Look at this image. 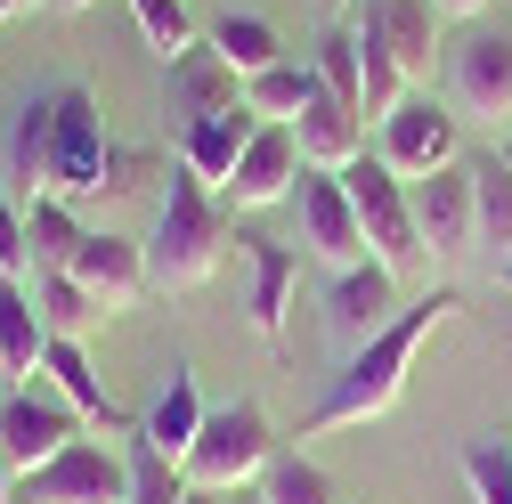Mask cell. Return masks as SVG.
Segmentation results:
<instances>
[{
    "label": "cell",
    "mask_w": 512,
    "mask_h": 504,
    "mask_svg": "<svg viewBox=\"0 0 512 504\" xmlns=\"http://www.w3.org/2000/svg\"><path fill=\"white\" fill-rule=\"evenodd\" d=\"M147 171V155L106 139V114L90 98V82H57L41 98H25L17 131H9V196L17 204H90V196H131Z\"/></svg>",
    "instance_id": "6da1fadb"
},
{
    "label": "cell",
    "mask_w": 512,
    "mask_h": 504,
    "mask_svg": "<svg viewBox=\"0 0 512 504\" xmlns=\"http://www.w3.org/2000/svg\"><path fill=\"white\" fill-rule=\"evenodd\" d=\"M456 293H423L415 309H399V318L391 326H382L374 342H358L350 358H342V374H334V383H326V399H317L309 407V439H326V431H358V423H374V415H391L399 407V391H407V374H415V350L447 326V318H456Z\"/></svg>",
    "instance_id": "7a4b0ae2"
},
{
    "label": "cell",
    "mask_w": 512,
    "mask_h": 504,
    "mask_svg": "<svg viewBox=\"0 0 512 504\" xmlns=\"http://www.w3.org/2000/svg\"><path fill=\"white\" fill-rule=\"evenodd\" d=\"M228 244H236V236H228V204L171 155V187H163L155 236H147V285H155V293H196V285L228 261Z\"/></svg>",
    "instance_id": "3957f363"
},
{
    "label": "cell",
    "mask_w": 512,
    "mask_h": 504,
    "mask_svg": "<svg viewBox=\"0 0 512 504\" xmlns=\"http://www.w3.org/2000/svg\"><path fill=\"white\" fill-rule=\"evenodd\" d=\"M439 98L456 106V122H480L488 139L512 131V25L472 17L456 41L439 49Z\"/></svg>",
    "instance_id": "277c9868"
},
{
    "label": "cell",
    "mask_w": 512,
    "mask_h": 504,
    "mask_svg": "<svg viewBox=\"0 0 512 504\" xmlns=\"http://www.w3.org/2000/svg\"><path fill=\"white\" fill-rule=\"evenodd\" d=\"M269 456H277V431H269V415L252 407V399H236V407H212L204 415V431H196V448H187V488H212V496H236V488H252L269 472Z\"/></svg>",
    "instance_id": "5b68a950"
},
{
    "label": "cell",
    "mask_w": 512,
    "mask_h": 504,
    "mask_svg": "<svg viewBox=\"0 0 512 504\" xmlns=\"http://www.w3.org/2000/svg\"><path fill=\"white\" fill-rule=\"evenodd\" d=\"M342 187H350V212H358V228H366V261H374V269H391V277L423 269V236H415L407 179L382 163V155H358V163L342 171Z\"/></svg>",
    "instance_id": "8992f818"
},
{
    "label": "cell",
    "mask_w": 512,
    "mask_h": 504,
    "mask_svg": "<svg viewBox=\"0 0 512 504\" xmlns=\"http://www.w3.org/2000/svg\"><path fill=\"white\" fill-rule=\"evenodd\" d=\"M382 131V163H391L399 179H431V171H447V163H464V122H456V106L447 98H423V90H407L391 114L374 122Z\"/></svg>",
    "instance_id": "52a82bcc"
},
{
    "label": "cell",
    "mask_w": 512,
    "mask_h": 504,
    "mask_svg": "<svg viewBox=\"0 0 512 504\" xmlns=\"http://www.w3.org/2000/svg\"><path fill=\"white\" fill-rule=\"evenodd\" d=\"M17 504H131V456L106 439H74L41 472H17Z\"/></svg>",
    "instance_id": "ba28073f"
},
{
    "label": "cell",
    "mask_w": 512,
    "mask_h": 504,
    "mask_svg": "<svg viewBox=\"0 0 512 504\" xmlns=\"http://www.w3.org/2000/svg\"><path fill=\"white\" fill-rule=\"evenodd\" d=\"M407 204H415L423 261H464V252H480V196H472V163H447V171H431V179H407Z\"/></svg>",
    "instance_id": "9c48e42d"
},
{
    "label": "cell",
    "mask_w": 512,
    "mask_h": 504,
    "mask_svg": "<svg viewBox=\"0 0 512 504\" xmlns=\"http://www.w3.org/2000/svg\"><path fill=\"white\" fill-rule=\"evenodd\" d=\"M74 439H82V415L49 383H25V391L0 399V464L9 472H41L49 456H66Z\"/></svg>",
    "instance_id": "30bf717a"
},
{
    "label": "cell",
    "mask_w": 512,
    "mask_h": 504,
    "mask_svg": "<svg viewBox=\"0 0 512 504\" xmlns=\"http://www.w3.org/2000/svg\"><path fill=\"white\" fill-rule=\"evenodd\" d=\"M293 212H301V252H309V261H326V269H358L366 261V228L350 212L342 171H301Z\"/></svg>",
    "instance_id": "8fae6325"
},
{
    "label": "cell",
    "mask_w": 512,
    "mask_h": 504,
    "mask_svg": "<svg viewBox=\"0 0 512 504\" xmlns=\"http://www.w3.org/2000/svg\"><path fill=\"white\" fill-rule=\"evenodd\" d=\"M301 139H293V122H261V139L244 147V163L228 171L220 187V204L228 212H269V204H293V187H301Z\"/></svg>",
    "instance_id": "7c38bea8"
},
{
    "label": "cell",
    "mask_w": 512,
    "mask_h": 504,
    "mask_svg": "<svg viewBox=\"0 0 512 504\" xmlns=\"http://www.w3.org/2000/svg\"><path fill=\"white\" fill-rule=\"evenodd\" d=\"M342 25L374 33L382 49L399 57V74H407V82H423V74L439 66V49H447V41H439V25H447V17L431 9V0H358Z\"/></svg>",
    "instance_id": "4fadbf2b"
},
{
    "label": "cell",
    "mask_w": 512,
    "mask_h": 504,
    "mask_svg": "<svg viewBox=\"0 0 512 504\" xmlns=\"http://www.w3.org/2000/svg\"><path fill=\"white\" fill-rule=\"evenodd\" d=\"M74 277H82V293L106 309V318H122V309L147 293V244L114 236V228H90L82 252H74Z\"/></svg>",
    "instance_id": "5bb4252c"
},
{
    "label": "cell",
    "mask_w": 512,
    "mask_h": 504,
    "mask_svg": "<svg viewBox=\"0 0 512 504\" xmlns=\"http://www.w3.org/2000/svg\"><path fill=\"white\" fill-rule=\"evenodd\" d=\"M391 318H399V277H391V269H374V261L334 269V285H326V326H334L350 350L374 342Z\"/></svg>",
    "instance_id": "9a60e30c"
},
{
    "label": "cell",
    "mask_w": 512,
    "mask_h": 504,
    "mask_svg": "<svg viewBox=\"0 0 512 504\" xmlns=\"http://www.w3.org/2000/svg\"><path fill=\"white\" fill-rule=\"evenodd\" d=\"M293 139H301V163H309V171H350V163L366 155V114L342 106L326 82H317L309 106L293 114Z\"/></svg>",
    "instance_id": "2e32d148"
},
{
    "label": "cell",
    "mask_w": 512,
    "mask_h": 504,
    "mask_svg": "<svg viewBox=\"0 0 512 504\" xmlns=\"http://www.w3.org/2000/svg\"><path fill=\"white\" fill-rule=\"evenodd\" d=\"M228 106H244V74L228 66V57L204 41V49H187L179 66H171V98H163V114L179 122H204V114H228Z\"/></svg>",
    "instance_id": "e0dca14e"
},
{
    "label": "cell",
    "mask_w": 512,
    "mask_h": 504,
    "mask_svg": "<svg viewBox=\"0 0 512 504\" xmlns=\"http://www.w3.org/2000/svg\"><path fill=\"white\" fill-rule=\"evenodd\" d=\"M252 139H261V114H252V106H228V114H204V122H187V131H179V163L220 196Z\"/></svg>",
    "instance_id": "ac0fdd59"
},
{
    "label": "cell",
    "mask_w": 512,
    "mask_h": 504,
    "mask_svg": "<svg viewBox=\"0 0 512 504\" xmlns=\"http://www.w3.org/2000/svg\"><path fill=\"white\" fill-rule=\"evenodd\" d=\"M244 261H252V334L277 342L285 318H293V285H301V252L293 244H269V236H236Z\"/></svg>",
    "instance_id": "d6986e66"
},
{
    "label": "cell",
    "mask_w": 512,
    "mask_h": 504,
    "mask_svg": "<svg viewBox=\"0 0 512 504\" xmlns=\"http://www.w3.org/2000/svg\"><path fill=\"white\" fill-rule=\"evenodd\" d=\"M204 415H212V407H204V391H196V374H187V366H171V383L155 391V407H147L139 439H147L155 456H179V464H187V448H196Z\"/></svg>",
    "instance_id": "ffe728a7"
},
{
    "label": "cell",
    "mask_w": 512,
    "mask_h": 504,
    "mask_svg": "<svg viewBox=\"0 0 512 504\" xmlns=\"http://www.w3.org/2000/svg\"><path fill=\"white\" fill-rule=\"evenodd\" d=\"M41 383L66 399L82 423H98V431H114L122 423V407L106 399V383H98V366H90V350L82 342H49V358H41Z\"/></svg>",
    "instance_id": "44dd1931"
},
{
    "label": "cell",
    "mask_w": 512,
    "mask_h": 504,
    "mask_svg": "<svg viewBox=\"0 0 512 504\" xmlns=\"http://www.w3.org/2000/svg\"><path fill=\"white\" fill-rule=\"evenodd\" d=\"M41 358H49V326L33 309V285H0V374L25 391L41 374Z\"/></svg>",
    "instance_id": "7402d4cb"
},
{
    "label": "cell",
    "mask_w": 512,
    "mask_h": 504,
    "mask_svg": "<svg viewBox=\"0 0 512 504\" xmlns=\"http://www.w3.org/2000/svg\"><path fill=\"white\" fill-rule=\"evenodd\" d=\"M33 309H41L49 342H82L90 326H106V309L82 293V277H74V269H41V277H33Z\"/></svg>",
    "instance_id": "603a6c76"
},
{
    "label": "cell",
    "mask_w": 512,
    "mask_h": 504,
    "mask_svg": "<svg viewBox=\"0 0 512 504\" xmlns=\"http://www.w3.org/2000/svg\"><path fill=\"white\" fill-rule=\"evenodd\" d=\"M82 212L74 204H57V196H41V204H25V252H33V277L41 269H74V252H82Z\"/></svg>",
    "instance_id": "cb8c5ba5"
},
{
    "label": "cell",
    "mask_w": 512,
    "mask_h": 504,
    "mask_svg": "<svg viewBox=\"0 0 512 504\" xmlns=\"http://www.w3.org/2000/svg\"><path fill=\"white\" fill-rule=\"evenodd\" d=\"M204 41L228 57V66H236L244 82H252V74H269V66H285V41H277V25H269V17H236V9H228V17H220Z\"/></svg>",
    "instance_id": "d4e9b609"
},
{
    "label": "cell",
    "mask_w": 512,
    "mask_h": 504,
    "mask_svg": "<svg viewBox=\"0 0 512 504\" xmlns=\"http://www.w3.org/2000/svg\"><path fill=\"white\" fill-rule=\"evenodd\" d=\"M472 196H480V244L496 261H512V163L504 155H472Z\"/></svg>",
    "instance_id": "484cf974"
},
{
    "label": "cell",
    "mask_w": 512,
    "mask_h": 504,
    "mask_svg": "<svg viewBox=\"0 0 512 504\" xmlns=\"http://www.w3.org/2000/svg\"><path fill=\"white\" fill-rule=\"evenodd\" d=\"M309 90H317L309 57H285V66H269V74H252V82H244V106L261 114V122H293V114L309 106Z\"/></svg>",
    "instance_id": "4316f807"
},
{
    "label": "cell",
    "mask_w": 512,
    "mask_h": 504,
    "mask_svg": "<svg viewBox=\"0 0 512 504\" xmlns=\"http://www.w3.org/2000/svg\"><path fill=\"white\" fill-rule=\"evenodd\" d=\"M131 17H139V41L163 57V66H179L187 49H204V25L187 17V0H131Z\"/></svg>",
    "instance_id": "83f0119b"
},
{
    "label": "cell",
    "mask_w": 512,
    "mask_h": 504,
    "mask_svg": "<svg viewBox=\"0 0 512 504\" xmlns=\"http://www.w3.org/2000/svg\"><path fill=\"white\" fill-rule=\"evenodd\" d=\"M309 74L326 82L342 106H358V114H366V74H358V41H350V25H326V33H317V49H309Z\"/></svg>",
    "instance_id": "f1b7e54d"
},
{
    "label": "cell",
    "mask_w": 512,
    "mask_h": 504,
    "mask_svg": "<svg viewBox=\"0 0 512 504\" xmlns=\"http://www.w3.org/2000/svg\"><path fill=\"white\" fill-rule=\"evenodd\" d=\"M252 488H261L269 504H334V480L317 472L309 456H269V472L252 480Z\"/></svg>",
    "instance_id": "f546056e"
},
{
    "label": "cell",
    "mask_w": 512,
    "mask_h": 504,
    "mask_svg": "<svg viewBox=\"0 0 512 504\" xmlns=\"http://www.w3.org/2000/svg\"><path fill=\"white\" fill-rule=\"evenodd\" d=\"M131 504H187L179 456H155L147 439H131Z\"/></svg>",
    "instance_id": "4dcf8cb0"
},
{
    "label": "cell",
    "mask_w": 512,
    "mask_h": 504,
    "mask_svg": "<svg viewBox=\"0 0 512 504\" xmlns=\"http://www.w3.org/2000/svg\"><path fill=\"white\" fill-rule=\"evenodd\" d=\"M0 285H33V252H25V204L0 179Z\"/></svg>",
    "instance_id": "1f68e13d"
},
{
    "label": "cell",
    "mask_w": 512,
    "mask_h": 504,
    "mask_svg": "<svg viewBox=\"0 0 512 504\" xmlns=\"http://www.w3.org/2000/svg\"><path fill=\"white\" fill-rule=\"evenodd\" d=\"M464 488L472 504H512V448H464Z\"/></svg>",
    "instance_id": "d6a6232c"
},
{
    "label": "cell",
    "mask_w": 512,
    "mask_h": 504,
    "mask_svg": "<svg viewBox=\"0 0 512 504\" xmlns=\"http://www.w3.org/2000/svg\"><path fill=\"white\" fill-rule=\"evenodd\" d=\"M431 9H439V17H464V25H472V17H488V9H496V0H431Z\"/></svg>",
    "instance_id": "836d02e7"
},
{
    "label": "cell",
    "mask_w": 512,
    "mask_h": 504,
    "mask_svg": "<svg viewBox=\"0 0 512 504\" xmlns=\"http://www.w3.org/2000/svg\"><path fill=\"white\" fill-rule=\"evenodd\" d=\"M49 9V0H0V25H9V17H41Z\"/></svg>",
    "instance_id": "e575fe53"
},
{
    "label": "cell",
    "mask_w": 512,
    "mask_h": 504,
    "mask_svg": "<svg viewBox=\"0 0 512 504\" xmlns=\"http://www.w3.org/2000/svg\"><path fill=\"white\" fill-rule=\"evenodd\" d=\"M309 9H317V17H326V25H342V17L358 9V0H309Z\"/></svg>",
    "instance_id": "d590c367"
},
{
    "label": "cell",
    "mask_w": 512,
    "mask_h": 504,
    "mask_svg": "<svg viewBox=\"0 0 512 504\" xmlns=\"http://www.w3.org/2000/svg\"><path fill=\"white\" fill-rule=\"evenodd\" d=\"M49 9H57V17H82V9H98V0H49Z\"/></svg>",
    "instance_id": "8d00e7d4"
},
{
    "label": "cell",
    "mask_w": 512,
    "mask_h": 504,
    "mask_svg": "<svg viewBox=\"0 0 512 504\" xmlns=\"http://www.w3.org/2000/svg\"><path fill=\"white\" fill-rule=\"evenodd\" d=\"M220 504H269V496H261V488H236V496H220Z\"/></svg>",
    "instance_id": "74e56055"
},
{
    "label": "cell",
    "mask_w": 512,
    "mask_h": 504,
    "mask_svg": "<svg viewBox=\"0 0 512 504\" xmlns=\"http://www.w3.org/2000/svg\"><path fill=\"white\" fill-rule=\"evenodd\" d=\"M187 504H220V496H212V488H187Z\"/></svg>",
    "instance_id": "f35d334b"
},
{
    "label": "cell",
    "mask_w": 512,
    "mask_h": 504,
    "mask_svg": "<svg viewBox=\"0 0 512 504\" xmlns=\"http://www.w3.org/2000/svg\"><path fill=\"white\" fill-rule=\"evenodd\" d=\"M496 155H504V163H512V131H504V139H496Z\"/></svg>",
    "instance_id": "ab89813d"
},
{
    "label": "cell",
    "mask_w": 512,
    "mask_h": 504,
    "mask_svg": "<svg viewBox=\"0 0 512 504\" xmlns=\"http://www.w3.org/2000/svg\"><path fill=\"white\" fill-rule=\"evenodd\" d=\"M504 285H512V261H504Z\"/></svg>",
    "instance_id": "60d3db41"
}]
</instances>
